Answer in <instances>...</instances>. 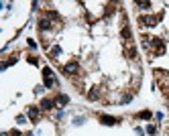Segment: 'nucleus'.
I'll return each instance as SVG.
<instances>
[{"mask_svg":"<svg viewBox=\"0 0 169 136\" xmlns=\"http://www.w3.org/2000/svg\"><path fill=\"white\" fill-rule=\"evenodd\" d=\"M43 77H45V88H53L55 83H57V81H55V77H53V71H51L49 67L43 69Z\"/></svg>","mask_w":169,"mask_h":136,"instance_id":"nucleus-1","label":"nucleus"},{"mask_svg":"<svg viewBox=\"0 0 169 136\" xmlns=\"http://www.w3.org/2000/svg\"><path fill=\"white\" fill-rule=\"evenodd\" d=\"M63 73H67V75H77V73H80V65H77V63L63 65Z\"/></svg>","mask_w":169,"mask_h":136,"instance_id":"nucleus-2","label":"nucleus"},{"mask_svg":"<svg viewBox=\"0 0 169 136\" xmlns=\"http://www.w3.org/2000/svg\"><path fill=\"white\" fill-rule=\"evenodd\" d=\"M100 122H102V124H106V126H114L116 122H118V118H114V116H106V114H100Z\"/></svg>","mask_w":169,"mask_h":136,"instance_id":"nucleus-3","label":"nucleus"},{"mask_svg":"<svg viewBox=\"0 0 169 136\" xmlns=\"http://www.w3.org/2000/svg\"><path fill=\"white\" fill-rule=\"evenodd\" d=\"M53 108H55V100H51V97L41 100V110H53Z\"/></svg>","mask_w":169,"mask_h":136,"instance_id":"nucleus-4","label":"nucleus"},{"mask_svg":"<svg viewBox=\"0 0 169 136\" xmlns=\"http://www.w3.org/2000/svg\"><path fill=\"white\" fill-rule=\"evenodd\" d=\"M27 116L31 118V120H37L39 118V108H35V106H31L29 110H27Z\"/></svg>","mask_w":169,"mask_h":136,"instance_id":"nucleus-5","label":"nucleus"},{"mask_svg":"<svg viewBox=\"0 0 169 136\" xmlns=\"http://www.w3.org/2000/svg\"><path fill=\"white\" fill-rule=\"evenodd\" d=\"M39 29H41V31H49V29H51V20H49V19H41V20H39Z\"/></svg>","mask_w":169,"mask_h":136,"instance_id":"nucleus-6","label":"nucleus"},{"mask_svg":"<svg viewBox=\"0 0 169 136\" xmlns=\"http://www.w3.org/2000/svg\"><path fill=\"white\" fill-rule=\"evenodd\" d=\"M55 104H59V106H67V104H69V97L61 93V96H57V97H55Z\"/></svg>","mask_w":169,"mask_h":136,"instance_id":"nucleus-7","label":"nucleus"},{"mask_svg":"<svg viewBox=\"0 0 169 136\" xmlns=\"http://www.w3.org/2000/svg\"><path fill=\"white\" fill-rule=\"evenodd\" d=\"M136 118H141V120H149V118H151V112H149V110H145V112L136 114Z\"/></svg>","mask_w":169,"mask_h":136,"instance_id":"nucleus-8","label":"nucleus"},{"mask_svg":"<svg viewBox=\"0 0 169 136\" xmlns=\"http://www.w3.org/2000/svg\"><path fill=\"white\" fill-rule=\"evenodd\" d=\"M136 6H141V10H149L151 8V2H136Z\"/></svg>","mask_w":169,"mask_h":136,"instance_id":"nucleus-9","label":"nucleus"},{"mask_svg":"<svg viewBox=\"0 0 169 136\" xmlns=\"http://www.w3.org/2000/svg\"><path fill=\"white\" fill-rule=\"evenodd\" d=\"M122 37H124V39H131V29H128V27L122 29Z\"/></svg>","mask_w":169,"mask_h":136,"instance_id":"nucleus-10","label":"nucleus"},{"mask_svg":"<svg viewBox=\"0 0 169 136\" xmlns=\"http://www.w3.org/2000/svg\"><path fill=\"white\" fill-rule=\"evenodd\" d=\"M88 97H90V100H96V97H98V92H96V89H92V92H88Z\"/></svg>","mask_w":169,"mask_h":136,"instance_id":"nucleus-11","label":"nucleus"},{"mask_svg":"<svg viewBox=\"0 0 169 136\" xmlns=\"http://www.w3.org/2000/svg\"><path fill=\"white\" fill-rule=\"evenodd\" d=\"M73 124H76V126H80V124H84V118H80V116H77L76 120H73Z\"/></svg>","mask_w":169,"mask_h":136,"instance_id":"nucleus-12","label":"nucleus"},{"mask_svg":"<svg viewBox=\"0 0 169 136\" xmlns=\"http://www.w3.org/2000/svg\"><path fill=\"white\" fill-rule=\"evenodd\" d=\"M29 47H31V49H37V43H35L33 39H29Z\"/></svg>","mask_w":169,"mask_h":136,"instance_id":"nucleus-13","label":"nucleus"},{"mask_svg":"<svg viewBox=\"0 0 169 136\" xmlns=\"http://www.w3.org/2000/svg\"><path fill=\"white\" fill-rule=\"evenodd\" d=\"M147 132H149V134H155V126H151V124H149V126H147Z\"/></svg>","mask_w":169,"mask_h":136,"instance_id":"nucleus-14","label":"nucleus"},{"mask_svg":"<svg viewBox=\"0 0 169 136\" xmlns=\"http://www.w3.org/2000/svg\"><path fill=\"white\" fill-rule=\"evenodd\" d=\"M53 55H55V57H57V55H61V49L55 47V49H53Z\"/></svg>","mask_w":169,"mask_h":136,"instance_id":"nucleus-15","label":"nucleus"},{"mask_svg":"<svg viewBox=\"0 0 169 136\" xmlns=\"http://www.w3.org/2000/svg\"><path fill=\"white\" fill-rule=\"evenodd\" d=\"M24 120H27L24 116H19V118H16V122H19V124H24Z\"/></svg>","mask_w":169,"mask_h":136,"instance_id":"nucleus-16","label":"nucleus"},{"mask_svg":"<svg viewBox=\"0 0 169 136\" xmlns=\"http://www.w3.org/2000/svg\"><path fill=\"white\" fill-rule=\"evenodd\" d=\"M29 136H33V134H29Z\"/></svg>","mask_w":169,"mask_h":136,"instance_id":"nucleus-17","label":"nucleus"}]
</instances>
